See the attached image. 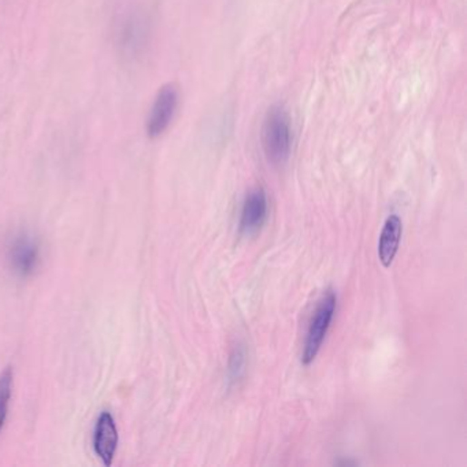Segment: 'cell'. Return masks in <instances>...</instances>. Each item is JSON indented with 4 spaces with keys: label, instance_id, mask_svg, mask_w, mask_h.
<instances>
[{
    "label": "cell",
    "instance_id": "obj_1",
    "mask_svg": "<svg viewBox=\"0 0 467 467\" xmlns=\"http://www.w3.org/2000/svg\"><path fill=\"white\" fill-rule=\"evenodd\" d=\"M262 144L266 158L272 165L281 166L288 161L292 150L291 121L281 107H273L266 115Z\"/></svg>",
    "mask_w": 467,
    "mask_h": 467
},
{
    "label": "cell",
    "instance_id": "obj_2",
    "mask_svg": "<svg viewBox=\"0 0 467 467\" xmlns=\"http://www.w3.org/2000/svg\"><path fill=\"white\" fill-rule=\"evenodd\" d=\"M337 297L333 289H327L321 299L318 300L316 311L311 316L308 325L307 336H306L305 348H303L302 364L305 366L313 364L314 359L318 355L327 330L332 324L333 316L336 313Z\"/></svg>",
    "mask_w": 467,
    "mask_h": 467
},
{
    "label": "cell",
    "instance_id": "obj_3",
    "mask_svg": "<svg viewBox=\"0 0 467 467\" xmlns=\"http://www.w3.org/2000/svg\"><path fill=\"white\" fill-rule=\"evenodd\" d=\"M177 106H179V92L176 87L168 84L161 88L147 121V133L150 138L157 139L165 133L173 121Z\"/></svg>",
    "mask_w": 467,
    "mask_h": 467
},
{
    "label": "cell",
    "instance_id": "obj_4",
    "mask_svg": "<svg viewBox=\"0 0 467 467\" xmlns=\"http://www.w3.org/2000/svg\"><path fill=\"white\" fill-rule=\"evenodd\" d=\"M117 423L112 413L103 412L96 421L95 431H93V451L96 456L103 462L104 466H112L114 462L115 453L118 450Z\"/></svg>",
    "mask_w": 467,
    "mask_h": 467
},
{
    "label": "cell",
    "instance_id": "obj_5",
    "mask_svg": "<svg viewBox=\"0 0 467 467\" xmlns=\"http://www.w3.org/2000/svg\"><path fill=\"white\" fill-rule=\"evenodd\" d=\"M9 259L17 275H32L40 259V246L32 236L21 235L15 238L9 248Z\"/></svg>",
    "mask_w": 467,
    "mask_h": 467
},
{
    "label": "cell",
    "instance_id": "obj_6",
    "mask_svg": "<svg viewBox=\"0 0 467 467\" xmlns=\"http://www.w3.org/2000/svg\"><path fill=\"white\" fill-rule=\"evenodd\" d=\"M268 217V198L262 188H255L247 195L241 209L240 230L243 235H254L265 224Z\"/></svg>",
    "mask_w": 467,
    "mask_h": 467
},
{
    "label": "cell",
    "instance_id": "obj_7",
    "mask_svg": "<svg viewBox=\"0 0 467 467\" xmlns=\"http://www.w3.org/2000/svg\"><path fill=\"white\" fill-rule=\"evenodd\" d=\"M402 233H404L402 219L396 214H392L386 219L380 240H378V258L384 268H389L394 262V257L399 251Z\"/></svg>",
    "mask_w": 467,
    "mask_h": 467
},
{
    "label": "cell",
    "instance_id": "obj_8",
    "mask_svg": "<svg viewBox=\"0 0 467 467\" xmlns=\"http://www.w3.org/2000/svg\"><path fill=\"white\" fill-rule=\"evenodd\" d=\"M12 391L13 370L12 367H7V369L0 375V432H2L5 423H6L10 399H12Z\"/></svg>",
    "mask_w": 467,
    "mask_h": 467
},
{
    "label": "cell",
    "instance_id": "obj_9",
    "mask_svg": "<svg viewBox=\"0 0 467 467\" xmlns=\"http://www.w3.org/2000/svg\"><path fill=\"white\" fill-rule=\"evenodd\" d=\"M246 351L243 347H236L230 354L229 366H228V380L230 385L238 383L246 372Z\"/></svg>",
    "mask_w": 467,
    "mask_h": 467
}]
</instances>
